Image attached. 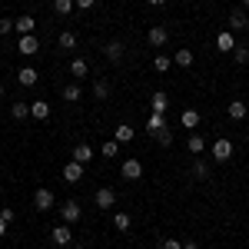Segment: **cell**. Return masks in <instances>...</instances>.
Instances as JSON below:
<instances>
[{"label":"cell","mask_w":249,"mask_h":249,"mask_svg":"<svg viewBox=\"0 0 249 249\" xmlns=\"http://www.w3.org/2000/svg\"><path fill=\"white\" fill-rule=\"evenodd\" d=\"M93 203L100 206V210H113V206H116V193L110 190V186H100L96 196H93Z\"/></svg>","instance_id":"6da1fadb"},{"label":"cell","mask_w":249,"mask_h":249,"mask_svg":"<svg viewBox=\"0 0 249 249\" xmlns=\"http://www.w3.org/2000/svg\"><path fill=\"white\" fill-rule=\"evenodd\" d=\"M50 239H53L57 246H70V243H73V232H70V223H60V226H53V230H50Z\"/></svg>","instance_id":"7a4b0ae2"},{"label":"cell","mask_w":249,"mask_h":249,"mask_svg":"<svg viewBox=\"0 0 249 249\" xmlns=\"http://www.w3.org/2000/svg\"><path fill=\"white\" fill-rule=\"evenodd\" d=\"M230 156H232V143H230V140H226V136L213 143V160H216V163H226Z\"/></svg>","instance_id":"3957f363"},{"label":"cell","mask_w":249,"mask_h":249,"mask_svg":"<svg viewBox=\"0 0 249 249\" xmlns=\"http://www.w3.org/2000/svg\"><path fill=\"white\" fill-rule=\"evenodd\" d=\"M34 206H37L40 213H47V210H53V193L47 190V186H40L37 193H34Z\"/></svg>","instance_id":"277c9868"},{"label":"cell","mask_w":249,"mask_h":249,"mask_svg":"<svg viewBox=\"0 0 249 249\" xmlns=\"http://www.w3.org/2000/svg\"><path fill=\"white\" fill-rule=\"evenodd\" d=\"M80 203L77 199H67V203H63V206H60V216H63V223H77L80 219Z\"/></svg>","instance_id":"5b68a950"},{"label":"cell","mask_w":249,"mask_h":249,"mask_svg":"<svg viewBox=\"0 0 249 249\" xmlns=\"http://www.w3.org/2000/svg\"><path fill=\"white\" fill-rule=\"evenodd\" d=\"M216 47H219V53H232V50H236L232 30H219V34H216Z\"/></svg>","instance_id":"8992f818"},{"label":"cell","mask_w":249,"mask_h":249,"mask_svg":"<svg viewBox=\"0 0 249 249\" xmlns=\"http://www.w3.org/2000/svg\"><path fill=\"white\" fill-rule=\"evenodd\" d=\"M63 179H67V183H80V179H83V163L70 160V163L63 166Z\"/></svg>","instance_id":"52a82bcc"},{"label":"cell","mask_w":249,"mask_h":249,"mask_svg":"<svg viewBox=\"0 0 249 249\" xmlns=\"http://www.w3.org/2000/svg\"><path fill=\"white\" fill-rule=\"evenodd\" d=\"M246 27H249L246 10H243V7H239V10H232V14H230V27H226V30H232V34H236V30H246Z\"/></svg>","instance_id":"ba28073f"},{"label":"cell","mask_w":249,"mask_h":249,"mask_svg":"<svg viewBox=\"0 0 249 249\" xmlns=\"http://www.w3.org/2000/svg\"><path fill=\"white\" fill-rule=\"evenodd\" d=\"M166 40H170V30H166V27H153V30L146 34V43H150V47H163Z\"/></svg>","instance_id":"9c48e42d"},{"label":"cell","mask_w":249,"mask_h":249,"mask_svg":"<svg viewBox=\"0 0 249 249\" xmlns=\"http://www.w3.org/2000/svg\"><path fill=\"white\" fill-rule=\"evenodd\" d=\"M120 173H123V179H140V176H143V163H140V160H126Z\"/></svg>","instance_id":"30bf717a"},{"label":"cell","mask_w":249,"mask_h":249,"mask_svg":"<svg viewBox=\"0 0 249 249\" xmlns=\"http://www.w3.org/2000/svg\"><path fill=\"white\" fill-rule=\"evenodd\" d=\"M150 107H153V113H166V110H170V96L163 93V90H156V93L150 96Z\"/></svg>","instance_id":"8fae6325"},{"label":"cell","mask_w":249,"mask_h":249,"mask_svg":"<svg viewBox=\"0 0 249 249\" xmlns=\"http://www.w3.org/2000/svg\"><path fill=\"white\" fill-rule=\"evenodd\" d=\"M37 50H40V43H37V37H34V34L20 37V53H23V57H34Z\"/></svg>","instance_id":"7c38bea8"},{"label":"cell","mask_w":249,"mask_h":249,"mask_svg":"<svg viewBox=\"0 0 249 249\" xmlns=\"http://www.w3.org/2000/svg\"><path fill=\"white\" fill-rule=\"evenodd\" d=\"M34 30H37V20L30 17V14H23V17H17V34H20V37L34 34Z\"/></svg>","instance_id":"4fadbf2b"},{"label":"cell","mask_w":249,"mask_h":249,"mask_svg":"<svg viewBox=\"0 0 249 249\" xmlns=\"http://www.w3.org/2000/svg\"><path fill=\"white\" fill-rule=\"evenodd\" d=\"M103 57L110 60V63H116V60L123 57V43H120V40H110V43L103 47Z\"/></svg>","instance_id":"5bb4252c"},{"label":"cell","mask_w":249,"mask_h":249,"mask_svg":"<svg viewBox=\"0 0 249 249\" xmlns=\"http://www.w3.org/2000/svg\"><path fill=\"white\" fill-rule=\"evenodd\" d=\"M30 116H34V120H47V116H50V103H47V100H34V103H30Z\"/></svg>","instance_id":"9a60e30c"},{"label":"cell","mask_w":249,"mask_h":249,"mask_svg":"<svg viewBox=\"0 0 249 249\" xmlns=\"http://www.w3.org/2000/svg\"><path fill=\"white\" fill-rule=\"evenodd\" d=\"M70 73H73V77H77V80H87V77H90V63H87V60H73V63H70Z\"/></svg>","instance_id":"2e32d148"},{"label":"cell","mask_w":249,"mask_h":249,"mask_svg":"<svg viewBox=\"0 0 249 249\" xmlns=\"http://www.w3.org/2000/svg\"><path fill=\"white\" fill-rule=\"evenodd\" d=\"M73 160L87 166V163L93 160V150H90V143H80V146H73Z\"/></svg>","instance_id":"e0dca14e"},{"label":"cell","mask_w":249,"mask_h":249,"mask_svg":"<svg viewBox=\"0 0 249 249\" xmlns=\"http://www.w3.org/2000/svg\"><path fill=\"white\" fill-rule=\"evenodd\" d=\"M10 113H14V120H27V116H30V103L14 100V103H10Z\"/></svg>","instance_id":"ac0fdd59"},{"label":"cell","mask_w":249,"mask_h":249,"mask_svg":"<svg viewBox=\"0 0 249 249\" xmlns=\"http://www.w3.org/2000/svg\"><path fill=\"white\" fill-rule=\"evenodd\" d=\"M246 103L243 100H230V120H246Z\"/></svg>","instance_id":"d6986e66"},{"label":"cell","mask_w":249,"mask_h":249,"mask_svg":"<svg viewBox=\"0 0 249 249\" xmlns=\"http://www.w3.org/2000/svg\"><path fill=\"white\" fill-rule=\"evenodd\" d=\"M173 60H176V67H193V50H190V47H179Z\"/></svg>","instance_id":"ffe728a7"},{"label":"cell","mask_w":249,"mask_h":249,"mask_svg":"<svg viewBox=\"0 0 249 249\" xmlns=\"http://www.w3.org/2000/svg\"><path fill=\"white\" fill-rule=\"evenodd\" d=\"M57 43L63 47V50H73V47H77V34H73V30H63V34L57 37Z\"/></svg>","instance_id":"44dd1931"},{"label":"cell","mask_w":249,"mask_h":249,"mask_svg":"<svg viewBox=\"0 0 249 249\" xmlns=\"http://www.w3.org/2000/svg\"><path fill=\"white\" fill-rule=\"evenodd\" d=\"M17 80L23 83V87H34V83H37V70H34V67H23V70L17 73Z\"/></svg>","instance_id":"7402d4cb"},{"label":"cell","mask_w":249,"mask_h":249,"mask_svg":"<svg viewBox=\"0 0 249 249\" xmlns=\"http://www.w3.org/2000/svg\"><path fill=\"white\" fill-rule=\"evenodd\" d=\"M133 136H136L133 126H126V123H120V126H116V143H130Z\"/></svg>","instance_id":"603a6c76"},{"label":"cell","mask_w":249,"mask_h":249,"mask_svg":"<svg viewBox=\"0 0 249 249\" xmlns=\"http://www.w3.org/2000/svg\"><path fill=\"white\" fill-rule=\"evenodd\" d=\"M186 150H190V153H196V156H199V153H203V150H206V143H203V136H199V133H193L190 140H186Z\"/></svg>","instance_id":"cb8c5ba5"},{"label":"cell","mask_w":249,"mask_h":249,"mask_svg":"<svg viewBox=\"0 0 249 249\" xmlns=\"http://www.w3.org/2000/svg\"><path fill=\"white\" fill-rule=\"evenodd\" d=\"M80 96H83V90H80L77 83H67V87H63V100H67V103H77Z\"/></svg>","instance_id":"d4e9b609"},{"label":"cell","mask_w":249,"mask_h":249,"mask_svg":"<svg viewBox=\"0 0 249 249\" xmlns=\"http://www.w3.org/2000/svg\"><path fill=\"white\" fill-rule=\"evenodd\" d=\"M163 126H166V120H163V113H153L150 116V120H146V130H150V133H160V130H163Z\"/></svg>","instance_id":"484cf974"},{"label":"cell","mask_w":249,"mask_h":249,"mask_svg":"<svg viewBox=\"0 0 249 249\" xmlns=\"http://www.w3.org/2000/svg\"><path fill=\"white\" fill-rule=\"evenodd\" d=\"M179 123H183V126H190V130H196V123H199V113H196V110H183Z\"/></svg>","instance_id":"4316f807"},{"label":"cell","mask_w":249,"mask_h":249,"mask_svg":"<svg viewBox=\"0 0 249 249\" xmlns=\"http://www.w3.org/2000/svg\"><path fill=\"white\" fill-rule=\"evenodd\" d=\"M93 96L96 100H107V96H110V83H107V80H96L93 83Z\"/></svg>","instance_id":"83f0119b"},{"label":"cell","mask_w":249,"mask_h":249,"mask_svg":"<svg viewBox=\"0 0 249 249\" xmlns=\"http://www.w3.org/2000/svg\"><path fill=\"white\" fill-rule=\"evenodd\" d=\"M100 153L107 156V160H116V153H120V143H116V140H107V143H103V150H100Z\"/></svg>","instance_id":"f1b7e54d"},{"label":"cell","mask_w":249,"mask_h":249,"mask_svg":"<svg viewBox=\"0 0 249 249\" xmlns=\"http://www.w3.org/2000/svg\"><path fill=\"white\" fill-rule=\"evenodd\" d=\"M73 7H77V3H73V0H53V10H57L60 17H67V14H70V10H73Z\"/></svg>","instance_id":"f546056e"},{"label":"cell","mask_w":249,"mask_h":249,"mask_svg":"<svg viewBox=\"0 0 249 249\" xmlns=\"http://www.w3.org/2000/svg\"><path fill=\"white\" fill-rule=\"evenodd\" d=\"M193 176H196V179H206V176H210V166H206L199 156H196V163H193Z\"/></svg>","instance_id":"4dcf8cb0"},{"label":"cell","mask_w":249,"mask_h":249,"mask_svg":"<svg viewBox=\"0 0 249 249\" xmlns=\"http://www.w3.org/2000/svg\"><path fill=\"white\" fill-rule=\"evenodd\" d=\"M232 60H236V63H249V47L236 43V50H232Z\"/></svg>","instance_id":"1f68e13d"},{"label":"cell","mask_w":249,"mask_h":249,"mask_svg":"<svg viewBox=\"0 0 249 249\" xmlns=\"http://www.w3.org/2000/svg\"><path fill=\"white\" fill-rule=\"evenodd\" d=\"M113 226L120 232H126V230H130V216H126V213H116V216H113Z\"/></svg>","instance_id":"d6a6232c"},{"label":"cell","mask_w":249,"mask_h":249,"mask_svg":"<svg viewBox=\"0 0 249 249\" xmlns=\"http://www.w3.org/2000/svg\"><path fill=\"white\" fill-rule=\"evenodd\" d=\"M156 143H160V146H173V133H170V126H163V130L156 133Z\"/></svg>","instance_id":"836d02e7"},{"label":"cell","mask_w":249,"mask_h":249,"mask_svg":"<svg viewBox=\"0 0 249 249\" xmlns=\"http://www.w3.org/2000/svg\"><path fill=\"white\" fill-rule=\"evenodd\" d=\"M10 30H17V20H10V17H3L0 20V37H7Z\"/></svg>","instance_id":"e575fe53"},{"label":"cell","mask_w":249,"mask_h":249,"mask_svg":"<svg viewBox=\"0 0 249 249\" xmlns=\"http://www.w3.org/2000/svg\"><path fill=\"white\" fill-rule=\"evenodd\" d=\"M153 67L160 70V73H166V70H170V57H163V53H160V57L153 60Z\"/></svg>","instance_id":"d590c367"},{"label":"cell","mask_w":249,"mask_h":249,"mask_svg":"<svg viewBox=\"0 0 249 249\" xmlns=\"http://www.w3.org/2000/svg\"><path fill=\"white\" fill-rule=\"evenodd\" d=\"M0 219L10 226V223H14V210H10V206H3V210H0Z\"/></svg>","instance_id":"8d00e7d4"},{"label":"cell","mask_w":249,"mask_h":249,"mask_svg":"<svg viewBox=\"0 0 249 249\" xmlns=\"http://www.w3.org/2000/svg\"><path fill=\"white\" fill-rule=\"evenodd\" d=\"M163 249H183L179 239H163Z\"/></svg>","instance_id":"74e56055"},{"label":"cell","mask_w":249,"mask_h":249,"mask_svg":"<svg viewBox=\"0 0 249 249\" xmlns=\"http://www.w3.org/2000/svg\"><path fill=\"white\" fill-rule=\"evenodd\" d=\"M73 3H77V10H90L96 0H73Z\"/></svg>","instance_id":"f35d334b"},{"label":"cell","mask_w":249,"mask_h":249,"mask_svg":"<svg viewBox=\"0 0 249 249\" xmlns=\"http://www.w3.org/2000/svg\"><path fill=\"white\" fill-rule=\"evenodd\" d=\"M183 249H196V243H193V239H186V243H183Z\"/></svg>","instance_id":"ab89813d"},{"label":"cell","mask_w":249,"mask_h":249,"mask_svg":"<svg viewBox=\"0 0 249 249\" xmlns=\"http://www.w3.org/2000/svg\"><path fill=\"white\" fill-rule=\"evenodd\" d=\"M3 232H7V223H3V219H0V239H3Z\"/></svg>","instance_id":"60d3db41"},{"label":"cell","mask_w":249,"mask_h":249,"mask_svg":"<svg viewBox=\"0 0 249 249\" xmlns=\"http://www.w3.org/2000/svg\"><path fill=\"white\" fill-rule=\"evenodd\" d=\"M150 3H153V7H163V3H166V0H150Z\"/></svg>","instance_id":"b9f144b4"},{"label":"cell","mask_w":249,"mask_h":249,"mask_svg":"<svg viewBox=\"0 0 249 249\" xmlns=\"http://www.w3.org/2000/svg\"><path fill=\"white\" fill-rule=\"evenodd\" d=\"M243 10H249V0H243Z\"/></svg>","instance_id":"7bdbcfd3"},{"label":"cell","mask_w":249,"mask_h":249,"mask_svg":"<svg viewBox=\"0 0 249 249\" xmlns=\"http://www.w3.org/2000/svg\"><path fill=\"white\" fill-rule=\"evenodd\" d=\"M0 96H3V83H0Z\"/></svg>","instance_id":"ee69618b"},{"label":"cell","mask_w":249,"mask_h":249,"mask_svg":"<svg viewBox=\"0 0 249 249\" xmlns=\"http://www.w3.org/2000/svg\"><path fill=\"white\" fill-rule=\"evenodd\" d=\"M246 143H249V133H246Z\"/></svg>","instance_id":"f6af8a7d"}]
</instances>
